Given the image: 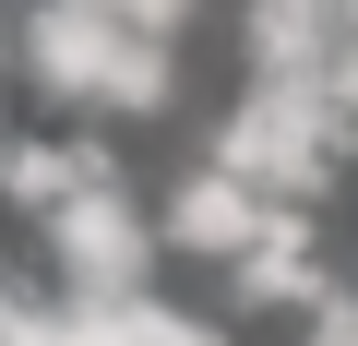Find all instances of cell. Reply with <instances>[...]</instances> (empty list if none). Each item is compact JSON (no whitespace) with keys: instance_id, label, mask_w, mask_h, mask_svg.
<instances>
[{"instance_id":"8992f818","label":"cell","mask_w":358,"mask_h":346,"mask_svg":"<svg viewBox=\"0 0 358 346\" xmlns=\"http://www.w3.org/2000/svg\"><path fill=\"white\" fill-rule=\"evenodd\" d=\"M143 346H227L215 322H179V310H143Z\"/></svg>"},{"instance_id":"3957f363","label":"cell","mask_w":358,"mask_h":346,"mask_svg":"<svg viewBox=\"0 0 358 346\" xmlns=\"http://www.w3.org/2000/svg\"><path fill=\"white\" fill-rule=\"evenodd\" d=\"M179 239H192V251H215V263H251L275 227H263V192L251 180H227V167H203V180L192 192H179V215H167Z\"/></svg>"},{"instance_id":"ba28073f","label":"cell","mask_w":358,"mask_h":346,"mask_svg":"<svg viewBox=\"0 0 358 346\" xmlns=\"http://www.w3.org/2000/svg\"><path fill=\"white\" fill-rule=\"evenodd\" d=\"M13 322H24V310H13V287H0V334H13Z\"/></svg>"},{"instance_id":"5b68a950","label":"cell","mask_w":358,"mask_h":346,"mask_svg":"<svg viewBox=\"0 0 358 346\" xmlns=\"http://www.w3.org/2000/svg\"><path fill=\"white\" fill-rule=\"evenodd\" d=\"M239 287L251 298H322V275H310V239H299V215H275V239L239 263Z\"/></svg>"},{"instance_id":"277c9868","label":"cell","mask_w":358,"mask_h":346,"mask_svg":"<svg viewBox=\"0 0 358 346\" xmlns=\"http://www.w3.org/2000/svg\"><path fill=\"white\" fill-rule=\"evenodd\" d=\"M0 192H13L24 215H48V227H60V215H72L84 192H108V155H96V143H13Z\"/></svg>"},{"instance_id":"6da1fadb","label":"cell","mask_w":358,"mask_h":346,"mask_svg":"<svg viewBox=\"0 0 358 346\" xmlns=\"http://www.w3.org/2000/svg\"><path fill=\"white\" fill-rule=\"evenodd\" d=\"M334 143H346V108H334L322 72H310V84H251L239 120L215 131V167L251 180V192H322Z\"/></svg>"},{"instance_id":"9c48e42d","label":"cell","mask_w":358,"mask_h":346,"mask_svg":"<svg viewBox=\"0 0 358 346\" xmlns=\"http://www.w3.org/2000/svg\"><path fill=\"white\" fill-rule=\"evenodd\" d=\"M0 167H13V155H0Z\"/></svg>"},{"instance_id":"7a4b0ae2","label":"cell","mask_w":358,"mask_h":346,"mask_svg":"<svg viewBox=\"0 0 358 346\" xmlns=\"http://www.w3.org/2000/svg\"><path fill=\"white\" fill-rule=\"evenodd\" d=\"M143 215H131V192L108 180V192H84L60 227H48V263L72 275V310H131V275H143Z\"/></svg>"},{"instance_id":"52a82bcc","label":"cell","mask_w":358,"mask_h":346,"mask_svg":"<svg viewBox=\"0 0 358 346\" xmlns=\"http://www.w3.org/2000/svg\"><path fill=\"white\" fill-rule=\"evenodd\" d=\"M310 346H358V298H334V310L310 322Z\"/></svg>"}]
</instances>
